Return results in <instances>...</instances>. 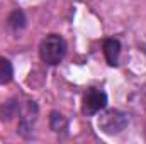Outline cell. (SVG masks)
Wrapping results in <instances>:
<instances>
[{"label":"cell","mask_w":146,"mask_h":144,"mask_svg":"<svg viewBox=\"0 0 146 144\" xmlns=\"http://www.w3.org/2000/svg\"><path fill=\"white\" fill-rule=\"evenodd\" d=\"M66 54V42L60 34H49L39 44V58L48 66H56Z\"/></svg>","instance_id":"obj_1"},{"label":"cell","mask_w":146,"mask_h":144,"mask_svg":"<svg viewBox=\"0 0 146 144\" xmlns=\"http://www.w3.org/2000/svg\"><path fill=\"white\" fill-rule=\"evenodd\" d=\"M97 126L104 134L115 136V134H121L129 126V115L119 108H110L99 115Z\"/></svg>","instance_id":"obj_2"},{"label":"cell","mask_w":146,"mask_h":144,"mask_svg":"<svg viewBox=\"0 0 146 144\" xmlns=\"http://www.w3.org/2000/svg\"><path fill=\"white\" fill-rule=\"evenodd\" d=\"M37 112H39V110H37L36 102H27L26 107L19 112L21 119H19L17 132H19L22 137H26V139L33 137V134H34V126H36V120H37Z\"/></svg>","instance_id":"obj_3"},{"label":"cell","mask_w":146,"mask_h":144,"mask_svg":"<svg viewBox=\"0 0 146 144\" xmlns=\"http://www.w3.org/2000/svg\"><path fill=\"white\" fill-rule=\"evenodd\" d=\"M107 107V93L100 88H88L83 95V114L95 115Z\"/></svg>","instance_id":"obj_4"},{"label":"cell","mask_w":146,"mask_h":144,"mask_svg":"<svg viewBox=\"0 0 146 144\" xmlns=\"http://www.w3.org/2000/svg\"><path fill=\"white\" fill-rule=\"evenodd\" d=\"M121 54V42L117 39H106L104 41V56L110 66H117Z\"/></svg>","instance_id":"obj_5"},{"label":"cell","mask_w":146,"mask_h":144,"mask_svg":"<svg viewBox=\"0 0 146 144\" xmlns=\"http://www.w3.org/2000/svg\"><path fill=\"white\" fill-rule=\"evenodd\" d=\"M49 127H51V131L56 132V134L65 132V131H68V120H66V117H65L61 112L53 110V112L49 114Z\"/></svg>","instance_id":"obj_6"},{"label":"cell","mask_w":146,"mask_h":144,"mask_svg":"<svg viewBox=\"0 0 146 144\" xmlns=\"http://www.w3.org/2000/svg\"><path fill=\"white\" fill-rule=\"evenodd\" d=\"M26 15H24V12L22 10H19V9H15V10H12L10 12V15H9V19H7V24H9V27L12 29V31H15V32H19V31H22L24 27H26Z\"/></svg>","instance_id":"obj_7"},{"label":"cell","mask_w":146,"mask_h":144,"mask_svg":"<svg viewBox=\"0 0 146 144\" xmlns=\"http://www.w3.org/2000/svg\"><path fill=\"white\" fill-rule=\"evenodd\" d=\"M19 112H21V107H19L17 98H10L5 104H2V107H0V115L3 120H12Z\"/></svg>","instance_id":"obj_8"},{"label":"cell","mask_w":146,"mask_h":144,"mask_svg":"<svg viewBox=\"0 0 146 144\" xmlns=\"http://www.w3.org/2000/svg\"><path fill=\"white\" fill-rule=\"evenodd\" d=\"M12 78H14V66H12V63L7 58L0 56V85L10 83Z\"/></svg>","instance_id":"obj_9"},{"label":"cell","mask_w":146,"mask_h":144,"mask_svg":"<svg viewBox=\"0 0 146 144\" xmlns=\"http://www.w3.org/2000/svg\"><path fill=\"white\" fill-rule=\"evenodd\" d=\"M141 97H143V102H145V105H146V85L143 87V90H141Z\"/></svg>","instance_id":"obj_10"}]
</instances>
